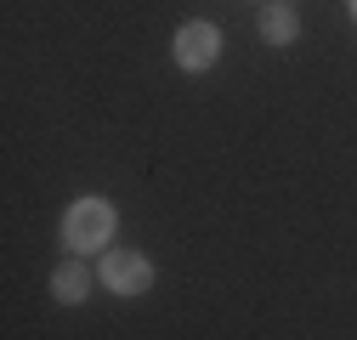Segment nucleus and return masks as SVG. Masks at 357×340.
Masks as SVG:
<instances>
[{
  "mask_svg": "<svg viewBox=\"0 0 357 340\" xmlns=\"http://www.w3.org/2000/svg\"><path fill=\"white\" fill-rule=\"evenodd\" d=\"M255 34L266 40V46H289V40L301 34V17H295V6H284V0L261 6V23H255Z\"/></svg>",
  "mask_w": 357,
  "mask_h": 340,
  "instance_id": "4",
  "label": "nucleus"
},
{
  "mask_svg": "<svg viewBox=\"0 0 357 340\" xmlns=\"http://www.w3.org/2000/svg\"><path fill=\"white\" fill-rule=\"evenodd\" d=\"M114 238V204L108 199H74L63 216V249L68 255H91Z\"/></svg>",
  "mask_w": 357,
  "mask_h": 340,
  "instance_id": "1",
  "label": "nucleus"
},
{
  "mask_svg": "<svg viewBox=\"0 0 357 340\" xmlns=\"http://www.w3.org/2000/svg\"><path fill=\"white\" fill-rule=\"evenodd\" d=\"M351 17H357V0H351Z\"/></svg>",
  "mask_w": 357,
  "mask_h": 340,
  "instance_id": "6",
  "label": "nucleus"
},
{
  "mask_svg": "<svg viewBox=\"0 0 357 340\" xmlns=\"http://www.w3.org/2000/svg\"><path fill=\"white\" fill-rule=\"evenodd\" d=\"M52 295L63 307H85V295H91V272H85V261H63L52 272Z\"/></svg>",
  "mask_w": 357,
  "mask_h": 340,
  "instance_id": "5",
  "label": "nucleus"
},
{
  "mask_svg": "<svg viewBox=\"0 0 357 340\" xmlns=\"http://www.w3.org/2000/svg\"><path fill=\"white\" fill-rule=\"evenodd\" d=\"M215 57H221V29H215V23L193 17V23H182V29H176V63H182L188 74L215 68Z\"/></svg>",
  "mask_w": 357,
  "mask_h": 340,
  "instance_id": "3",
  "label": "nucleus"
},
{
  "mask_svg": "<svg viewBox=\"0 0 357 340\" xmlns=\"http://www.w3.org/2000/svg\"><path fill=\"white\" fill-rule=\"evenodd\" d=\"M102 284L114 295H148L153 289V267L142 249H108L102 255Z\"/></svg>",
  "mask_w": 357,
  "mask_h": 340,
  "instance_id": "2",
  "label": "nucleus"
}]
</instances>
